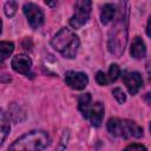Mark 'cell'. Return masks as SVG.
<instances>
[{
    "instance_id": "6da1fadb",
    "label": "cell",
    "mask_w": 151,
    "mask_h": 151,
    "mask_svg": "<svg viewBox=\"0 0 151 151\" xmlns=\"http://www.w3.org/2000/svg\"><path fill=\"white\" fill-rule=\"evenodd\" d=\"M52 47L63 57L72 59L76 57L80 41L79 38L68 28H61L51 40Z\"/></svg>"
},
{
    "instance_id": "7a4b0ae2",
    "label": "cell",
    "mask_w": 151,
    "mask_h": 151,
    "mask_svg": "<svg viewBox=\"0 0 151 151\" xmlns=\"http://www.w3.org/2000/svg\"><path fill=\"white\" fill-rule=\"evenodd\" d=\"M127 20L124 15V11H122L118 20L112 26L110 33H109V42L107 47L109 51L116 55L120 57L124 52L126 41H127Z\"/></svg>"
},
{
    "instance_id": "3957f363",
    "label": "cell",
    "mask_w": 151,
    "mask_h": 151,
    "mask_svg": "<svg viewBox=\"0 0 151 151\" xmlns=\"http://www.w3.org/2000/svg\"><path fill=\"white\" fill-rule=\"evenodd\" d=\"M51 138L44 131H31L18 138L11 146V150H42L50 145Z\"/></svg>"
},
{
    "instance_id": "277c9868",
    "label": "cell",
    "mask_w": 151,
    "mask_h": 151,
    "mask_svg": "<svg viewBox=\"0 0 151 151\" xmlns=\"http://www.w3.org/2000/svg\"><path fill=\"white\" fill-rule=\"evenodd\" d=\"M107 130L111 134L123 138H140L143 136V129L134 122L127 119L110 118L107 122Z\"/></svg>"
},
{
    "instance_id": "5b68a950",
    "label": "cell",
    "mask_w": 151,
    "mask_h": 151,
    "mask_svg": "<svg viewBox=\"0 0 151 151\" xmlns=\"http://www.w3.org/2000/svg\"><path fill=\"white\" fill-rule=\"evenodd\" d=\"M91 7H92L91 0H80L77 4L76 12L70 20V24L73 28L78 29L87 22L90 14H91Z\"/></svg>"
},
{
    "instance_id": "8992f818",
    "label": "cell",
    "mask_w": 151,
    "mask_h": 151,
    "mask_svg": "<svg viewBox=\"0 0 151 151\" xmlns=\"http://www.w3.org/2000/svg\"><path fill=\"white\" fill-rule=\"evenodd\" d=\"M24 13L27 18V21L29 24V26L34 29L39 28L42 26L44 24V12L41 11V8L32 2L25 4L24 6Z\"/></svg>"
},
{
    "instance_id": "52a82bcc",
    "label": "cell",
    "mask_w": 151,
    "mask_h": 151,
    "mask_svg": "<svg viewBox=\"0 0 151 151\" xmlns=\"http://www.w3.org/2000/svg\"><path fill=\"white\" fill-rule=\"evenodd\" d=\"M65 81L73 90H83L88 84V78L83 72L68 71L65 73Z\"/></svg>"
},
{
    "instance_id": "ba28073f",
    "label": "cell",
    "mask_w": 151,
    "mask_h": 151,
    "mask_svg": "<svg viewBox=\"0 0 151 151\" xmlns=\"http://www.w3.org/2000/svg\"><path fill=\"white\" fill-rule=\"evenodd\" d=\"M123 80L131 94H137L143 86V79L138 72H125L123 74Z\"/></svg>"
},
{
    "instance_id": "9c48e42d",
    "label": "cell",
    "mask_w": 151,
    "mask_h": 151,
    "mask_svg": "<svg viewBox=\"0 0 151 151\" xmlns=\"http://www.w3.org/2000/svg\"><path fill=\"white\" fill-rule=\"evenodd\" d=\"M11 64L15 72L21 73V74H27L31 70L32 60L29 59V57H27L25 54H18L12 59Z\"/></svg>"
},
{
    "instance_id": "30bf717a",
    "label": "cell",
    "mask_w": 151,
    "mask_h": 151,
    "mask_svg": "<svg viewBox=\"0 0 151 151\" xmlns=\"http://www.w3.org/2000/svg\"><path fill=\"white\" fill-rule=\"evenodd\" d=\"M103 117H104V106L101 103L97 101L94 104H92L88 109V113H87V119H90L91 124L93 126H100L101 122H103Z\"/></svg>"
},
{
    "instance_id": "8fae6325",
    "label": "cell",
    "mask_w": 151,
    "mask_h": 151,
    "mask_svg": "<svg viewBox=\"0 0 151 151\" xmlns=\"http://www.w3.org/2000/svg\"><path fill=\"white\" fill-rule=\"evenodd\" d=\"M130 53L134 59H142L145 57L146 54V47L144 41L142 40V38L136 37L131 44V48H130Z\"/></svg>"
},
{
    "instance_id": "7c38bea8",
    "label": "cell",
    "mask_w": 151,
    "mask_h": 151,
    "mask_svg": "<svg viewBox=\"0 0 151 151\" xmlns=\"http://www.w3.org/2000/svg\"><path fill=\"white\" fill-rule=\"evenodd\" d=\"M11 126H9V120L8 117L6 116V113L0 109V145L5 142V139L7 138L8 133H9Z\"/></svg>"
},
{
    "instance_id": "4fadbf2b",
    "label": "cell",
    "mask_w": 151,
    "mask_h": 151,
    "mask_svg": "<svg viewBox=\"0 0 151 151\" xmlns=\"http://www.w3.org/2000/svg\"><path fill=\"white\" fill-rule=\"evenodd\" d=\"M90 106H91V94L90 93L81 94L78 98V107H79V111L81 112V114L85 119H87V113H88Z\"/></svg>"
},
{
    "instance_id": "5bb4252c",
    "label": "cell",
    "mask_w": 151,
    "mask_h": 151,
    "mask_svg": "<svg viewBox=\"0 0 151 151\" xmlns=\"http://www.w3.org/2000/svg\"><path fill=\"white\" fill-rule=\"evenodd\" d=\"M114 13H116V7L114 5L112 4H106L103 8H101V12H100V20L104 25H107L114 17Z\"/></svg>"
},
{
    "instance_id": "9a60e30c",
    "label": "cell",
    "mask_w": 151,
    "mask_h": 151,
    "mask_svg": "<svg viewBox=\"0 0 151 151\" xmlns=\"http://www.w3.org/2000/svg\"><path fill=\"white\" fill-rule=\"evenodd\" d=\"M14 50V45L13 42H9V41H0V58L1 59H6L8 58L12 52Z\"/></svg>"
},
{
    "instance_id": "2e32d148",
    "label": "cell",
    "mask_w": 151,
    "mask_h": 151,
    "mask_svg": "<svg viewBox=\"0 0 151 151\" xmlns=\"http://www.w3.org/2000/svg\"><path fill=\"white\" fill-rule=\"evenodd\" d=\"M17 9H18V2H17V0H8L5 4V14L8 18L14 17V14L17 13Z\"/></svg>"
},
{
    "instance_id": "e0dca14e",
    "label": "cell",
    "mask_w": 151,
    "mask_h": 151,
    "mask_svg": "<svg viewBox=\"0 0 151 151\" xmlns=\"http://www.w3.org/2000/svg\"><path fill=\"white\" fill-rule=\"evenodd\" d=\"M120 73V70H119V66L117 64H112L110 66V70H109V73L106 74L107 76V79H109V83H113L117 80L118 76Z\"/></svg>"
},
{
    "instance_id": "ac0fdd59",
    "label": "cell",
    "mask_w": 151,
    "mask_h": 151,
    "mask_svg": "<svg viewBox=\"0 0 151 151\" xmlns=\"http://www.w3.org/2000/svg\"><path fill=\"white\" fill-rule=\"evenodd\" d=\"M112 94H113V97L117 99V101H118V103H120V104L125 103V100H126V96H125V93L123 92V90H122V88L116 87V88L112 91Z\"/></svg>"
},
{
    "instance_id": "d6986e66",
    "label": "cell",
    "mask_w": 151,
    "mask_h": 151,
    "mask_svg": "<svg viewBox=\"0 0 151 151\" xmlns=\"http://www.w3.org/2000/svg\"><path fill=\"white\" fill-rule=\"evenodd\" d=\"M96 80H97V83H98L99 85H103V86L110 84V83H109V79H107V76H106L104 72H101V71H98V72H97Z\"/></svg>"
},
{
    "instance_id": "ffe728a7",
    "label": "cell",
    "mask_w": 151,
    "mask_h": 151,
    "mask_svg": "<svg viewBox=\"0 0 151 151\" xmlns=\"http://www.w3.org/2000/svg\"><path fill=\"white\" fill-rule=\"evenodd\" d=\"M126 150H146V147L143 146L142 144H131L126 146Z\"/></svg>"
},
{
    "instance_id": "44dd1931",
    "label": "cell",
    "mask_w": 151,
    "mask_h": 151,
    "mask_svg": "<svg viewBox=\"0 0 151 151\" xmlns=\"http://www.w3.org/2000/svg\"><path fill=\"white\" fill-rule=\"evenodd\" d=\"M45 2H46V5L50 6V7H54V6L58 5V0H45Z\"/></svg>"
},
{
    "instance_id": "7402d4cb",
    "label": "cell",
    "mask_w": 151,
    "mask_h": 151,
    "mask_svg": "<svg viewBox=\"0 0 151 151\" xmlns=\"http://www.w3.org/2000/svg\"><path fill=\"white\" fill-rule=\"evenodd\" d=\"M2 66H4V59L0 58V67H2Z\"/></svg>"
},
{
    "instance_id": "603a6c76",
    "label": "cell",
    "mask_w": 151,
    "mask_h": 151,
    "mask_svg": "<svg viewBox=\"0 0 151 151\" xmlns=\"http://www.w3.org/2000/svg\"><path fill=\"white\" fill-rule=\"evenodd\" d=\"M1 27H2V22H1V19H0V33H1Z\"/></svg>"
}]
</instances>
